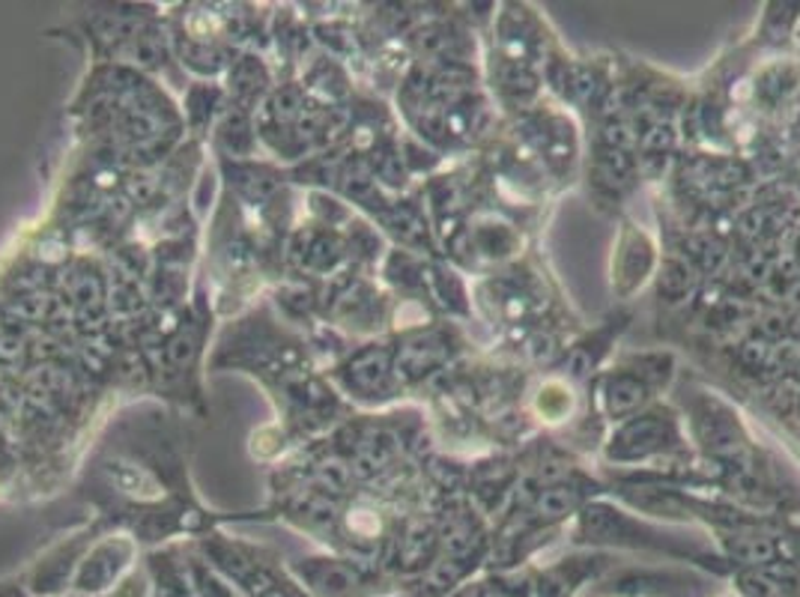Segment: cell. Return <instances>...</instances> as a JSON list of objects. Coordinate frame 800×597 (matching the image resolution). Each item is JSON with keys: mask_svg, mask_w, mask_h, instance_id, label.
I'll return each instance as SVG.
<instances>
[{"mask_svg": "<svg viewBox=\"0 0 800 597\" xmlns=\"http://www.w3.org/2000/svg\"><path fill=\"white\" fill-rule=\"evenodd\" d=\"M576 505H580V497H576L574 487L552 485L547 487V490H541L538 499H535V514H538V520H544V523H556V520L571 517L576 511Z\"/></svg>", "mask_w": 800, "mask_h": 597, "instance_id": "277c9868", "label": "cell"}, {"mask_svg": "<svg viewBox=\"0 0 800 597\" xmlns=\"http://www.w3.org/2000/svg\"><path fill=\"white\" fill-rule=\"evenodd\" d=\"M645 401H648V383H643L636 373H609L600 383V404L612 418L633 416Z\"/></svg>", "mask_w": 800, "mask_h": 597, "instance_id": "7a4b0ae2", "label": "cell"}, {"mask_svg": "<svg viewBox=\"0 0 800 597\" xmlns=\"http://www.w3.org/2000/svg\"><path fill=\"white\" fill-rule=\"evenodd\" d=\"M449 359V341L442 335H421V338L409 341L404 353L397 356V377H421L440 368L442 361Z\"/></svg>", "mask_w": 800, "mask_h": 597, "instance_id": "3957f363", "label": "cell"}, {"mask_svg": "<svg viewBox=\"0 0 800 597\" xmlns=\"http://www.w3.org/2000/svg\"><path fill=\"white\" fill-rule=\"evenodd\" d=\"M738 559V562L753 564V568H765V564H774L777 559V544L765 538V535H738L732 541V550H729Z\"/></svg>", "mask_w": 800, "mask_h": 597, "instance_id": "5b68a950", "label": "cell"}, {"mask_svg": "<svg viewBox=\"0 0 800 597\" xmlns=\"http://www.w3.org/2000/svg\"><path fill=\"white\" fill-rule=\"evenodd\" d=\"M678 440L676 421L672 418H664L652 413V416H633L624 428L612 437V445H609V457L616 461H640V457H648L654 451L666 449Z\"/></svg>", "mask_w": 800, "mask_h": 597, "instance_id": "6da1fadb", "label": "cell"}, {"mask_svg": "<svg viewBox=\"0 0 800 597\" xmlns=\"http://www.w3.org/2000/svg\"><path fill=\"white\" fill-rule=\"evenodd\" d=\"M690 287V272L684 263H676L669 260L664 266V275H660V294H666L669 299H678L681 294H688Z\"/></svg>", "mask_w": 800, "mask_h": 597, "instance_id": "8992f818", "label": "cell"}]
</instances>
